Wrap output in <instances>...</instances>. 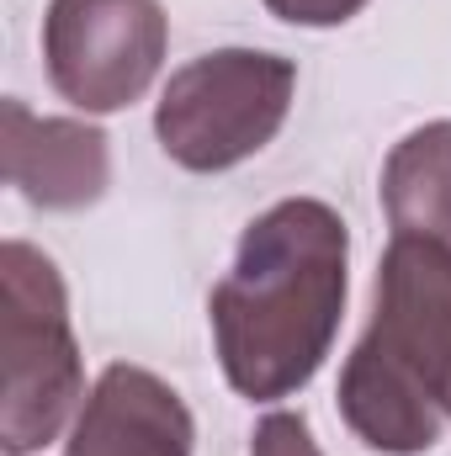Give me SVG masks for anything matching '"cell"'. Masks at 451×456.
Here are the masks:
<instances>
[{
  "label": "cell",
  "mask_w": 451,
  "mask_h": 456,
  "mask_svg": "<svg viewBox=\"0 0 451 456\" xmlns=\"http://www.w3.org/2000/svg\"><path fill=\"white\" fill-rule=\"evenodd\" d=\"M382 213L393 233H420L451 249V117L393 143L382 165Z\"/></svg>",
  "instance_id": "obj_8"
},
{
  "label": "cell",
  "mask_w": 451,
  "mask_h": 456,
  "mask_svg": "<svg viewBox=\"0 0 451 456\" xmlns=\"http://www.w3.org/2000/svg\"><path fill=\"white\" fill-rule=\"evenodd\" d=\"M0 159L16 197L37 213L96 208L112 186V149L96 122L37 117L16 96H5L0 107Z\"/></svg>",
  "instance_id": "obj_6"
},
{
  "label": "cell",
  "mask_w": 451,
  "mask_h": 456,
  "mask_svg": "<svg viewBox=\"0 0 451 456\" xmlns=\"http://www.w3.org/2000/svg\"><path fill=\"white\" fill-rule=\"evenodd\" d=\"M170 53L160 0H48L43 69L48 86L86 117L133 107Z\"/></svg>",
  "instance_id": "obj_5"
},
{
  "label": "cell",
  "mask_w": 451,
  "mask_h": 456,
  "mask_svg": "<svg viewBox=\"0 0 451 456\" xmlns=\"http://www.w3.org/2000/svg\"><path fill=\"white\" fill-rule=\"evenodd\" d=\"M0 355H5V393H0V452L32 456L75 425L86 403V366L70 324V292L59 265L27 244H0Z\"/></svg>",
  "instance_id": "obj_3"
},
{
  "label": "cell",
  "mask_w": 451,
  "mask_h": 456,
  "mask_svg": "<svg viewBox=\"0 0 451 456\" xmlns=\"http://www.w3.org/2000/svg\"><path fill=\"white\" fill-rule=\"evenodd\" d=\"M292 96V59L271 48H213L165 80L154 102V138L170 165L192 175H218L255 159L282 133Z\"/></svg>",
  "instance_id": "obj_4"
},
{
  "label": "cell",
  "mask_w": 451,
  "mask_h": 456,
  "mask_svg": "<svg viewBox=\"0 0 451 456\" xmlns=\"http://www.w3.org/2000/svg\"><path fill=\"white\" fill-rule=\"evenodd\" d=\"M350 292V228L319 197H287L239 233L208 297L228 387L250 403L303 393L340 335Z\"/></svg>",
  "instance_id": "obj_1"
},
{
  "label": "cell",
  "mask_w": 451,
  "mask_h": 456,
  "mask_svg": "<svg viewBox=\"0 0 451 456\" xmlns=\"http://www.w3.org/2000/svg\"><path fill=\"white\" fill-rule=\"evenodd\" d=\"M260 5L292 27H340L356 11H366V0H260Z\"/></svg>",
  "instance_id": "obj_10"
},
{
  "label": "cell",
  "mask_w": 451,
  "mask_h": 456,
  "mask_svg": "<svg viewBox=\"0 0 451 456\" xmlns=\"http://www.w3.org/2000/svg\"><path fill=\"white\" fill-rule=\"evenodd\" d=\"M197 425L186 398L149 366L112 361L86 393L64 456H192Z\"/></svg>",
  "instance_id": "obj_7"
},
{
  "label": "cell",
  "mask_w": 451,
  "mask_h": 456,
  "mask_svg": "<svg viewBox=\"0 0 451 456\" xmlns=\"http://www.w3.org/2000/svg\"><path fill=\"white\" fill-rule=\"evenodd\" d=\"M250 456H324V452H319V441H314V430H308L303 414L271 409L255 425V436H250Z\"/></svg>",
  "instance_id": "obj_9"
},
{
  "label": "cell",
  "mask_w": 451,
  "mask_h": 456,
  "mask_svg": "<svg viewBox=\"0 0 451 456\" xmlns=\"http://www.w3.org/2000/svg\"><path fill=\"white\" fill-rule=\"evenodd\" d=\"M340 419L382 456H420L451 419V249L393 233L372 287V324L340 366Z\"/></svg>",
  "instance_id": "obj_2"
}]
</instances>
